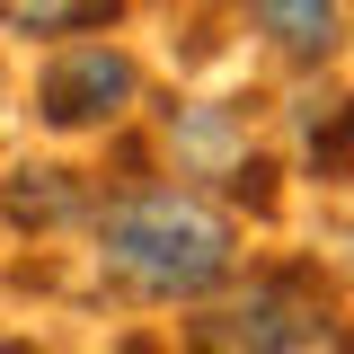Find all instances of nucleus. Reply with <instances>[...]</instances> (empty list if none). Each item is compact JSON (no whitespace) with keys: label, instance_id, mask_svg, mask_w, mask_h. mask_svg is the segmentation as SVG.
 Masks as SVG:
<instances>
[{"label":"nucleus","instance_id":"obj_1","mask_svg":"<svg viewBox=\"0 0 354 354\" xmlns=\"http://www.w3.org/2000/svg\"><path fill=\"white\" fill-rule=\"evenodd\" d=\"M97 239H106V266L133 292H151V301H195V292L230 283V266H239L230 213L204 204V195H186V186H133V195H115Z\"/></svg>","mask_w":354,"mask_h":354},{"label":"nucleus","instance_id":"obj_2","mask_svg":"<svg viewBox=\"0 0 354 354\" xmlns=\"http://www.w3.org/2000/svg\"><path fill=\"white\" fill-rule=\"evenodd\" d=\"M186 354H354V328L310 266H266L186 328Z\"/></svg>","mask_w":354,"mask_h":354},{"label":"nucleus","instance_id":"obj_3","mask_svg":"<svg viewBox=\"0 0 354 354\" xmlns=\"http://www.w3.org/2000/svg\"><path fill=\"white\" fill-rule=\"evenodd\" d=\"M133 88H142V71H133L124 44H71V53H53L36 80V115L53 133H80V124H115L133 106Z\"/></svg>","mask_w":354,"mask_h":354},{"label":"nucleus","instance_id":"obj_4","mask_svg":"<svg viewBox=\"0 0 354 354\" xmlns=\"http://www.w3.org/2000/svg\"><path fill=\"white\" fill-rule=\"evenodd\" d=\"M169 160L177 177H221L230 195H248V204H274V186H266V160L248 151V124H239V106H169Z\"/></svg>","mask_w":354,"mask_h":354},{"label":"nucleus","instance_id":"obj_5","mask_svg":"<svg viewBox=\"0 0 354 354\" xmlns=\"http://www.w3.org/2000/svg\"><path fill=\"white\" fill-rule=\"evenodd\" d=\"M248 18H257L274 53H292V62H328L337 44H346V9L337 0H248Z\"/></svg>","mask_w":354,"mask_h":354},{"label":"nucleus","instance_id":"obj_6","mask_svg":"<svg viewBox=\"0 0 354 354\" xmlns=\"http://www.w3.org/2000/svg\"><path fill=\"white\" fill-rule=\"evenodd\" d=\"M292 133H301V160L319 177H346L354 169V97H346V88L301 97V106H292Z\"/></svg>","mask_w":354,"mask_h":354},{"label":"nucleus","instance_id":"obj_7","mask_svg":"<svg viewBox=\"0 0 354 354\" xmlns=\"http://www.w3.org/2000/svg\"><path fill=\"white\" fill-rule=\"evenodd\" d=\"M71 213H88L80 169H18L9 177V221L18 230H53V221H71Z\"/></svg>","mask_w":354,"mask_h":354},{"label":"nucleus","instance_id":"obj_8","mask_svg":"<svg viewBox=\"0 0 354 354\" xmlns=\"http://www.w3.org/2000/svg\"><path fill=\"white\" fill-rule=\"evenodd\" d=\"M106 18H115V0H0V27H18V36H80Z\"/></svg>","mask_w":354,"mask_h":354},{"label":"nucleus","instance_id":"obj_9","mask_svg":"<svg viewBox=\"0 0 354 354\" xmlns=\"http://www.w3.org/2000/svg\"><path fill=\"white\" fill-rule=\"evenodd\" d=\"M106 354H160V346H142V337H124V346H106Z\"/></svg>","mask_w":354,"mask_h":354},{"label":"nucleus","instance_id":"obj_10","mask_svg":"<svg viewBox=\"0 0 354 354\" xmlns=\"http://www.w3.org/2000/svg\"><path fill=\"white\" fill-rule=\"evenodd\" d=\"M0 354H27V346H0Z\"/></svg>","mask_w":354,"mask_h":354}]
</instances>
